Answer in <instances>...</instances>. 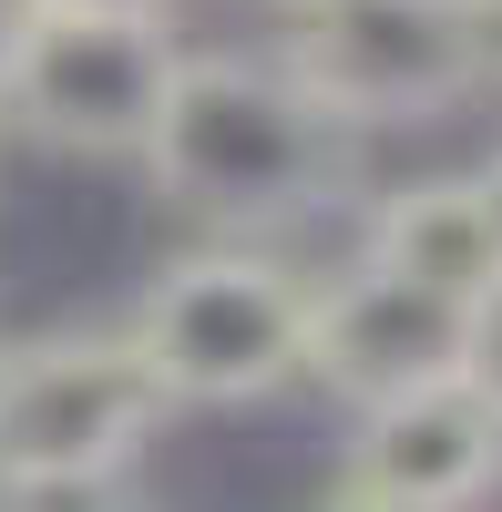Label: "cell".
Returning a JSON list of instances; mask_svg holds the SVG:
<instances>
[{"label": "cell", "instance_id": "6da1fadb", "mask_svg": "<svg viewBox=\"0 0 502 512\" xmlns=\"http://www.w3.org/2000/svg\"><path fill=\"white\" fill-rule=\"evenodd\" d=\"M359 134L328 113L277 52H185L134 175L195 236L287 246L359 205Z\"/></svg>", "mask_w": 502, "mask_h": 512}, {"label": "cell", "instance_id": "7a4b0ae2", "mask_svg": "<svg viewBox=\"0 0 502 512\" xmlns=\"http://www.w3.org/2000/svg\"><path fill=\"white\" fill-rule=\"evenodd\" d=\"M123 349L164 410H257L308 379V267L246 236H195L134 297Z\"/></svg>", "mask_w": 502, "mask_h": 512}, {"label": "cell", "instance_id": "3957f363", "mask_svg": "<svg viewBox=\"0 0 502 512\" xmlns=\"http://www.w3.org/2000/svg\"><path fill=\"white\" fill-rule=\"evenodd\" d=\"M277 62L359 144L421 134V123H451L502 93V31L472 0H287Z\"/></svg>", "mask_w": 502, "mask_h": 512}, {"label": "cell", "instance_id": "277c9868", "mask_svg": "<svg viewBox=\"0 0 502 512\" xmlns=\"http://www.w3.org/2000/svg\"><path fill=\"white\" fill-rule=\"evenodd\" d=\"M154 379L123 328H41L0 338V502H93L144 472L164 441Z\"/></svg>", "mask_w": 502, "mask_h": 512}, {"label": "cell", "instance_id": "5b68a950", "mask_svg": "<svg viewBox=\"0 0 502 512\" xmlns=\"http://www.w3.org/2000/svg\"><path fill=\"white\" fill-rule=\"evenodd\" d=\"M175 62V11H31L0 72V134L62 164H144Z\"/></svg>", "mask_w": 502, "mask_h": 512}, {"label": "cell", "instance_id": "8992f818", "mask_svg": "<svg viewBox=\"0 0 502 512\" xmlns=\"http://www.w3.org/2000/svg\"><path fill=\"white\" fill-rule=\"evenodd\" d=\"M462 359H472L462 297L400 277L359 246H349V267L308 277V379L298 390H328L339 410H359V400L421 390V379H462Z\"/></svg>", "mask_w": 502, "mask_h": 512}, {"label": "cell", "instance_id": "52a82bcc", "mask_svg": "<svg viewBox=\"0 0 502 512\" xmlns=\"http://www.w3.org/2000/svg\"><path fill=\"white\" fill-rule=\"evenodd\" d=\"M328 492L359 512H462L502 492V400L472 379H421V390L359 400Z\"/></svg>", "mask_w": 502, "mask_h": 512}, {"label": "cell", "instance_id": "ba28073f", "mask_svg": "<svg viewBox=\"0 0 502 512\" xmlns=\"http://www.w3.org/2000/svg\"><path fill=\"white\" fill-rule=\"evenodd\" d=\"M359 256H380V267L421 277L441 297H472L502 277V236H492V205L472 185V164H441V175H400L359 205Z\"/></svg>", "mask_w": 502, "mask_h": 512}, {"label": "cell", "instance_id": "9c48e42d", "mask_svg": "<svg viewBox=\"0 0 502 512\" xmlns=\"http://www.w3.org/2000/svg\"><path fill=\"white\" fill-rule=\"evenodd\" d=\"M462 379L502 400V277H492V287L472 297V359H462Z\"/></svg>", "mask_w": 502, "mask_h": 512}, {"label": "cell", "instance_id": "30bf717a", "mask_svg": "<svg viewBox=\"0 0 502 512\" xmlns=\"http://www.w3.org/2000/svg\"><path fill=\"white\" fill-rule=\"evenodd\" d=\"M472 185H482V205H492V236H502V144L472 164Z\"/></svg>", "mask_w": 502, "mask_h": 512}, {"label": "cell", "instance_id": "8fae6325", "mask_svg": "<svg viewBox=\"0 0 502 512\" xmlns=\"http://www.w3.org/2000/svg\"><path fill=\"white\" fill-rule=\"evenodd\" d=\"M21 31H31V0H0V72H11V52H21Z\"/></svg>", "mask_w": 502, "mask_h": 512}, {"label": "cell", "instance_id": "7c38bea8", "mask_svg": "<svg viewBox=\"0 0 502 512\" xmlns=\"http://www.w3.org/2000/svg\"><path fill=\"white\" fill-rule=\"evenodd\" d=\"M31 11H175V0H31Z\"/></svg>", "mask_w": 502, "mask_h": 512}, {"label": "cell", "instance_id": "4fadbf2b", "mask_svg": "<svg viewBox=\"0 0 502 512\" xmlns=\"http://www.w3.org/2000/svg\"><path fill=\"white\" fill-rule=\"evenodd\" d=\"M472 11H482V21H492V31H502V0H472Z\"/></svg>", "mask_w": 502, "mask_h": 512}, {"label": "cell", "instance_id": "5bb4252c", "mask_svg": "<svg viewBox=\"0 0 502 512\" xmlns=\"http://www.w3.org/2000/svg\"><path fill=\"white\" fill-rule=\"evenodd\" d=\"M257 11H287V0H257Z\"/></svg>", "mask_w": 502, "mask_h": 512}]
</instances>
